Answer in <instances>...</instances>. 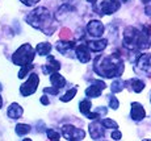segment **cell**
Wrapping results in <instances>:
<instances>
[{
  "instance_id": "52a82bcc",
  "label": "cell",
  "mask_w": 151,
  "mask_h": 141,
  "mask_svg": "<svg viewBox=\"0 0 151 141\" xmlns=\"http://www.w3.org/2000/svg\"><path fill=\"white\" fill-rule=\"evenodd\" d=\"M62 133L68 141L82 140V139H84V136H86V133H84L83 129H79V128L74 127V125H70V124L63 125L62 127Z\"/></svg>"
},
{
  "instance_id": "5bb4252c",
  "label": "cell",
  "mask_w": 151,
  "mask_h": 141,
  "mask_svg": "<svg viewBox=\"0 0 151 141\" xmlns=\"http://www.w3.org/2000/svg\"><path fill=\"white\" fill-rule=\"evenodd\" d=\"M60 69V63L53 57V55H49L47 58V63L42 67V71L45 74H53V73H58V70Z\"/></svg>"
},
{
  "instance_id": "7a4b0ae2",
  "label": "cell",
  "mask_w": 151,
  "mask_h": 141,
  "mask_svg": "<svg viewBox=\"0 0 151 141\" xmlns=\"http://www.w3.org/2000/svg\"><path fill=\"white\" fill-rule=\"evenodd\" d=\"M27 21L32 26H34L36 29L42 31L45 34L50 36L51 33L55 31V24L51 19V15L46 9L45 7H38L36 9H33L30 13L27 16Z\"/></svg>"
},
{
  "instance_id": "e575fe53",
  "label": "cell",
  "mask_w": 151,
  "mask_h": 141,
  "mask_svg": "<svg viewBox=\"0 0 151 141\" xmlns=\"http://www.w3.org/2000/svg\"><path fill=\"white\" fill-rule=\"evenodd\" d=\"M87 1H89V3H91V4H92V5H95V3H96L97 0H87Z\"/></svg>"
},
{
  "instance_id": "8d00e7d4",
  "label": "cell",
  "mask_w": 151,
  "mask_h": 141,
  "mask_svg": "<svg viewBox=\"0 0 151 141\" xmlns=\"http://www.w3.org/2000/svg\"><path fill=\"white\" fill-rule=\"evenodd\" d=\"M142 1H143V3H150L151 0H142Z\"/></svg>"
},
{
  "instance_id": "4dcf8cb0",
  "label": "cell",
  "mask_w": 151,
  "mask_h": 141,
  "mask_svg": "<svg viewBox=\"0 0 151 141\" xmlns=\"http://www.w3.org/2000/svg\"><path fill=\"white\" fill-rule=\"evenodd\" d=\"M43 92H49V94H51V95H58L59 94V90H57V89H50V87H46V89H43Z\"/></svg>"
},
{
  "instance_id": "9c48e42d",
  "label": "cell",
  "mask_w": 151,
  "mask_h": 141,
  "mask_svg": "<svg viewBox=\"0 0 151 141\" xmlns=\"http://www.w3.org/2000/svg\"><path fill=\"white\" fill-rule=\"evenodd\" d=\"M106 87V84L104 83L100 79H96V81H92L91 86L86 90V95L88 98H97V96L101 95V91Z\"/></svg>"
},
{
  "instance_id": "4fadbf2b",
  "label": "cell",
  "mask_w": 151,
  "mask_h": 141,
  "mask_svg": "<svg viewBox=\"0 0 151 141\" xmlns=\"http://www.w3.org/2000/svg\"><path fill=\"white\" fill-rule=\"evenodd\" d=\"M91 107H92V103L88 100V99H84L79 103V110L83 115H86L88 119H99L100 117V113H92L91 112Z\"/></svg>"
},
{
  "instance_id": "484cf974",
  "label": "cell",
  "mask_w": 151,
  "mask_h": 141,
  "mask_svg": "<svg viewBox=\"0 0 151 141\" xmlns=\"http://www.w3.org/2000/svg\"><path fill=\"white\" fill-rule=\"evenodd\" d=\"M122 89H124V82L120 81V79L114 81L112 83V86H110V90H112V92H120V91H122Z\"/></svg>"
},
{
  "instance_id": "ffe728a7",
  "label": "cell",
  "mask_w": 151,
  "mask_h": 141,
  "mask_svg": "<svg viewBox=\"0 0 151 141\" xmlns=\"http://www.w3.org/2000/svg\"><path fill=\"white\" fill-rule=\"evenodd\" d=\"M75 48V42L74 41H60V42L57 44V49L58 52H60L62 54L67 55L68 50H71V49Z\"/></svg>"
},
{
  "instance_id": "6da1fadb",
  "label": "cell",
  "mask_w": 151,
  "mask_h": 141,
  "mask_svg": "<svg viewBox=\"0 0 151 141\" xmlns=\"http://www.w3.org/2000/svg\"><path fill=\"white\" fill-rule=\"evenodd\" d=\"M93 69L99 75L104 78H114L122 75L124 62L117 53L109 55H99L95 60Z\"/></svg>"
},
{
  "instance_id": "83f0119b",
  "label": "cell",
  "mask_w": 151,
  "mask_h": 141,
  "mask_svg": "<svg viewBox=\"0 0 151 141\" xmlns=\"http://www.w3.org/2000/svg\"><path fill=\"white\" fill-rule=\"evenodd\" d=\"M108 100H109V105L113 108V110H117L118 105H120V103H118L117 98H116L114 95H109L108 96Z\"/></svg>"
},
{
  "instance_id": "836d02e7",
  "label": "cell",
  "mask_w": 151,
  "mask_h": 141,
  "mask_svg": "<svg viewBox=\"0 0 151 141\" xmlns=\"http://www.w3.org/2000/svg\"><path fill=\"white\" fill-rule=\"evenodd\" d=\"M146 13L149 15V16H151V7H146Z\"/></svg>"
},
{
  "instance_id": "277c9868",
  "label": "cell",
  "mask_w": 151,
  "mask_h": 141,
  "mask_svg": "<svg viewBox=\"0 0 151 141\" xmlns=\"http://www.w3.org/2000/svg\"><path fill=\"white\" fill-rule=\"evenodd\" d=\"M34 50L29 44L21 45L12 55V62L19 66H25V65H30L34 60Z\"/></svg>"
},
{
  "instance_id": "5b68a950",
  "label": "cell",
  "mask_w": 151,
  "mask_h": 141,
  "mask_svg": "<svg viewBox=\"0 0 151 141\" xmlns=\"http://www.w3.org/2000/svg\"><path fill=\"white\" fill-rule=\"evenodd\" d=\"M134 70L137 74H145L151 78V54H142L135 62Z\"/></svg>"
},
{
  "instance_id": "603a6c76",
  "label": "cell",
  "mask_w": 151,
  "mask_h": 141,
  "mask_svg": "<svg viewBox=\"0 0 151 141\" xmlns=\"http://www.w3.org/2000/svg\"><path fill=\"white\" fill-rule=\"evenodd\" d=\"M59 39L62 41H68L72 39V32L68 28H62L59 31Z\"/></svg>"
},
{
  "instance_id": "4316f807",
  "label": "cell",
  "mask_w": 151,
  "mask_h": 141,
  "mask_svg": "<svg viewBox=\"0 0 151 141\" xmlns=\"http://www.w3.org/2000/svg\"><path fill=\"white\" fill-rule=\"evenodd\" d=\"M101 124H103L104 128H113V129H117L118 124L114 121V120H110V119H104L101 120Z\"/></svg>"
},
{
  "instance_id": "2e32d148",
  "label": "cell",
  "mask_w": 151,
  "mask_h": 141,
  "mask_svg": "<svg viewBox=\"0 0 151 141\" xmlns=\"http://www.w3.org/2000/svg\"><path fill=\"white\" fill-rule=\"evenodd\" d=\"M7 113L11 119H20V117L22 116V113H24V110H22V107L20 104L12 103V104L9 105V108H8Z\"/></svg>"
},
{
  "instance_id": "ba28073f",
  "label": "cell",
  "mask_w": 151,
  "mask_h": 141,
  "mask_svg": "<svg viewBox=\"0 0 151 141\" xmlns=\"http://www.w3.org/2000/svg\"><path fill=\"white\" fill-rule=\"evenodd\" d=\"M121 8V3L118 0H105L100 5V15H113Z\"/></svg>"
},
{
  "instance_id": "ac0fdd59",
  "label": "cell",
  "mask_w": 151,
  "mask_h": 141,
  "mask_svg": "<svg viewBox=\"0 0 151 141\" xmlns=\"http://www.w3.org/2000/svg\"><path fill=\"white\" fill-rule=\"evenodd\" d=\"M106 45H108V41L106 40H95V41H89L88 44H87V46H88L89 50H93V52H101L104 50V49L106 48Z\"/></svg>"
},
{
  "instance_id": "7402d4cb",
  "label": "cell",
  "mask_w": 151,
  "mask_h": 141,
  "mask_svg": "<svg viewBox=\"0 0 151 141\" xmlns=\"http://www.w3.org/2000/svg\"><path fill=\"white\" fill-rule=\"evenodd\" d=\"M30 132V125L28 124H17L16 125V133L19 134V136H24V134H27Z\"/></svg>"
},
{
  "instance_id": "3957f363",
  "label": "cell",
  "mask_w": 151,
  "mask_h": 141,
  "mask_svg": "<svg viewBox=\"0 0 151 141\" xmlns=\"http://www.w3.org/2000/svg\"><path fill=\"white\" fill-rule=\"evenodd\" d=\"M124 45L130 50H141L150 46L146 33H142L134 26H127L124 32Z\"/></svg>"
},
{
  "instance_id": "30bf717a",
  "label": "cell",
  "mask_w": 151,
  "mask_h": 141,
  "mask_svg": "<svg viewBox=\"0 0 151 141\" xmlns=\"http://www.w3.org/2000/svg\"><path fill=\"white\" fill-rule=\"evenodd\" d=\"M88 128H89V134H91V137L93 140H101L104 137V134H105V128L103 127L100 120H96L95 123L89 124Z\"/></svg>"
},
{
  "instance_id": "e0dca14e",
  "label": "cell",
  "mask_w": 151,
  "mask_h": 141,
  "mask_svg": "<svg viewBox=\"0 0 151 141\" xmlns=\"http://www.w3.org/2000/svg\"><path fill=\"white\" fill-rule=\"evenodd\" d=\"M50 82L54 89H57V90H60L66 86V79L60 74H58V73H53V74L50 75Z\"/></svg>"
},
{
  "instance_id": "f1b7e54d",
  "label": "cell",
  "mask_w": 151,
  "mask_h": 141,
  "mask_svg": "<svg viewBox=\"0 0 151 141\" xmlns=\"http://www.w3.org/2000/svg\"><path fill=\"white\" fill-rule=\"evenodd\" d=\"M46 133H47V137L51 141H59V133H58V132L53 131V129H47Z\"/></svg>"
},
{
  "instance_id": "1f68e13d",
  "label": "cell",
  "mask_w": 151,
  "mask_h": 141,
  "mask_svg": "<svg viewBox=\"0 0 151 141\" xmlns=\"http://www.w3.org/2000/svg\"><path fill=\"white\" fill-rule=\"evenodd\" d=\"M20 1H21L22 4L28 5V7H32V5H34L37 1H40V0H20Z\"/></svg>"
},
{
  "instance_id": "7c38bea8",
  "label": "cell",
  "mask_w": 151,
  "mask_h": 141,
  "mask_svg": "<svg viewBox=\"0 0 151 141\" xmlns=\"http://www.w3.org/2000/svg\"><path fill=\"white\" fill-rule=\"evenodd\" d=\"M130 116L134 121H141L142 119H145L146 116V111L142 107V104H139L138 102L132 103V111H130Z\"/></svg>"
},
{
  "instance_id": "ab89813d",
  "label": "cell",
  "mask_w": 151,
  "mask_h": 141,
  "mask_svg": "<svg viewBox=\"0 0 151 141\" xmlns=\"http://www.w3.org/2000/svg\"><path fill=\"white\" fill-rule=\"evenodd\" d=\"M143 141H151V140H149V139H146V140H143Z\"/></svg>"
},
{
  "instance_id": "d590c367",
  "label": "cell",
  "mask_w": 151,
  "mask_h": 141,
  "mask_svg": "<svg viewBox=\"0 0 151 141\" xmlns=\"http://www.w3.org/2000/svg\"><path fill=\"white\" fill-rule=\"evenodd\" d=\"M1 105H3V99H1V96H0V108H1Z\"/></svg>"
},
{
  "instance_id": "f35d334b",
  "label": "cell",
  "mask_w": 151,
  "mask_h": 141,
  "mask_svg": "<svg viewBox=\"0 0 151 141\" xmlns=\"http://www.w3.org/2000/svg\"><path fill=\"white\" fill-rule=\"evenodd\" d=\"M118 1H120V3H121V1H122V3H125V1H127V0H118Z\"/></svg>"
},
{
  "instance_id": "f546056e",
  "label": "cell",
  "mask_w": 151,
  "mask_h": 141,
  "mask_svg": "<svg viewBox=\"0 0 151 141\" xmlns=\"http://www.w3.org/2000/svg\"><path fill=\"white\" fill-rule=\"evenodd\" d=\"M110 136H112V139H114V140H120L121 137H122V134H121V132L118 131V129H114V131L112 132V134H110Z\"/></svg>"
},
{
  "instance_id": "d4e9b609",
  "label": "cell",
  "mask_w": 151,
  "mask_h": 141,
  "mask_svg": "<svg viewBox=\"0 0 151 141\" xmlns=\"http://www.w3.org/2000/svg\"><path fill=\"white\" fill-rule=\"evenodd\" d=\"M34 69V65L33 63H30V65H25V66H22L21 67V70H20V73H19V78L20 79H22L24 77H27V74L30 70H33Z\"/></svg>"
},
{
  "instance_id": "74e56055",
  "label": "cell",
  "mask_w": 151,
  "mask_h": 141,
  "mask_svg": "<svg viewBox=\"0 0 151 141\" xmlns=\"http://www.w3.org/2000/svg\"><path fill=\"white\" fill-rule=\"evenodd\" d=\"M22 141H32V140H30V139H24Z\"/></svg>"
},
{
  "instance_id": "44dd1931",
  "label": "cell",
  "mask_w": 151,
  "mask_h": 141,
  "mask_svg": "<svg viewBox=\"0 0 151 141\" xmlns=\"http://www.w3.org/2000/svg\"><path fill=\"white\" fill-rule=\"evenodd\" d=\"M50 50H51V45H50V44H47V42L38 44V45H37V48H36V52L38 53L40 55H47L49 53H50Z\"/></svg>"
},
{
  "instance_id": "d6986e66",
  "label": "cell",
  "mask_w": 151,
  "mask_h": 141,
  "mask_svg": "<svg viewBox=\"0 0 151 141\" xmlns=\"http://www.w3.org/2000/svg\"><path fill=\"white\" fill-rule=\"evenodd\" d=\"M124 84H130L129 89L133 90L134 92H141L142 90L145 89V82L141 81V79H129V81H126Z\"/></svg>"
},
{
  "instance_id": "8992f818",
  "label": "cell",
  "mask_w": 151,
  "mask_h": 141,
  "mask_svg": "<svg viewBox=\"0 0 151 141\" xmlns=\"http://www.w3.org/2000/svg\"><path fill=\"white\" fill-rule=\"evenodd\" d=\"M38 83H40V78L37 74L32 73L29 75L28 81L20 87V92H21L22 96H29L32 94H34L37 91V87H38Z\"/></svg>"
},
{
  "instance_id": "d6a6232c",
  "label": "cell",
  "mask_w": 151,
  "mask_h": 141,
  "mask_svg": "<svg viewBox=\"0 0 151 141\" xmlns=\"http://www.w3.org/2000/svg\"><path fill=\"white\" fill-rule=\"evenodd\" d=\"M41 103H42V104H49V99L46 98V96H42V98H41Z\"/></svg>"
},
{
  "instance_id": "8fae6325",
  "label": "cell",
  "mask_w": 151,
  "mask_h": 141,
  "mask_svg": "<svg viewBox=\"0 0 151 141\" xmlns=\"http://www.w3.org/2000/svg\"><path fill=\"white\" fill-rule=\"evenodd\" d=\"M87 32L89 33V36L92 37H101V34L104 33V25L99 20H92L87 25Z\"/></svg>"
},
{
  "instance_id": "9a60e30c",
  "label": "cell",
  "mask_w": 151,
  "mask_h": 141,
  "mask_svg": "<svg viewBox=\"0 0 151 141\" xmlns=\"http://www.w3.org/2000/svg\"><path fill=\"white\" fill-rule=\"evenodd\" d=\"M76 57L80 62L87 63L89 60H91V50L88 49V46L86 44H80L76 48Z\"/></svg>"
},
{
  "instance_id": "cb8c5ba5",
  "label": "cell",
  "mask_w": 151,
  "mask_h": 141,
  "mask_svg": "<svg viewBox=\"0 0 151 141\" xmlns=\"http://www.w3.org/2000/svg\"><path fill=\"white\" fill-rule=\"evenodd\" d=\"M76 92H78V89H76V87H74V89L68 90L63 96H60V100H62V102H68V100H71V99L74 98L75 95H76Z\"/></svg>"
}]
</instances>
